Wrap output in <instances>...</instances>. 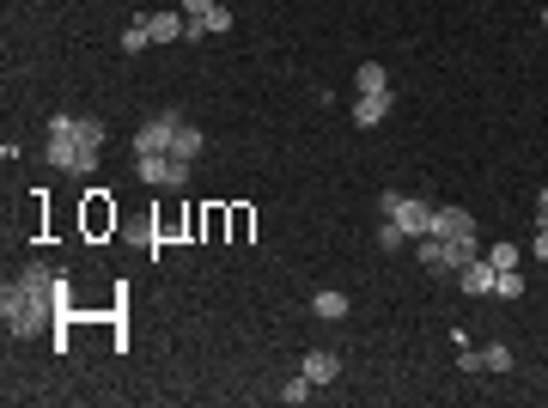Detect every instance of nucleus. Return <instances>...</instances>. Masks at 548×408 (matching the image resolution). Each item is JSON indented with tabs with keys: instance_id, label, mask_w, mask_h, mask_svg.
<instances>
[{
	"instance_id": "nucleus-18",
	"label": "nucleus",
	"mask_w": 548,
	"mask_h": 408,
	"mask_svg": "<svg viewBox=\"0 0 548 408\" xmlns=\"http://www.w3.org/2000/svg\"><path fill=\"white\" fill-rule=\"evenodd\" d=\"M403 244H409L403 220H384V226H378V250H403Z\"/></svg>"
},
{
	"instance_id": "nucleus-21",
	"label": "nucleus",
	"mask_w": 548,
	"mask_h": 408,
	"mask_svg": "<svg viewBox=\"0 0 548 408\" xmlns=\"http://www.w3.org/2000/svg\"><path fill=\"white\" fill-rule=\"evenodd\" d=\"M530 256L548 269V220H536V238H530Z\"/></svg>"
},
{
	"instance_id": "nucleus-20",
	"label": "nucleus",
	"mask_w": 548,
	"mask_h": 408,
	"mask_svg": "<svg viewBox=\"0 0 548 408\" xmlns=\"http://www.w3.org/2000/svg\"><path fill=\"white\" fill-rule=\"evenodd\" d=\"M457 372H463V378H476V372H487V366H481V347H469V341H463V347H457Z\"/></svg>"
},
{
	"instance_id": "nucleus-23",
	"label": "nucleus",
	"mask_w": 548,
	"mask_h": 408,
	"mask_svg": "<svg viewBox=\"0 0 548 408\" xmlns=\"http://www.w3.org/2000/svg\"><path fill=\"white\" fill-rule=\"evenodd\" d=\"M536 220H548V183L536 189Z\"/></svg>"
},
{
	"instance_id": "nucleus-16",
	"label": "nucleus",
	"mask_w": 548,
	"mask_h": 408,
	"mask_svg": "<svg viewBox=\"0 0 548 408\" xmlns=\"http://www.w3.org/2000/svg\"><path fill=\"white\" fill-rule=\"evenodd\" d=\"M140 49H153V37H146V19H129V31H122V55H140Z\"/></svg>"
},
{
	"instance_id": "nucleus-5",
	"label": "nucleus",
	"mask_w": 548,
	"mask_h": 408,
	"mask_svg": "<svg viewBox=\"0 0 548 408\" xmlns=\"http://www.w3.org/2000/svg\"><path fill=\"white\" fill-rule=\"evenodd\" d=\"M299 372H305L311 384H336V378H342V354H336V347H311Z\"/></svg>"
},
{
	"instance_id": "nucleus-4",
	"label": "nucleus",
	"mask_w": 548,
	"mask_h": 408,
	"mask_svg": "<svg viewBox=\"0 0 548 408\" xmlns=\"http://www.w3.org/2000/svg\"><path fill=\"white\" fill-rule=\"evenodd\" d=\"M457 287H463L469 299H494V262H487V256L463 262V269H457Z\"/></svg>"
},
{
	"instance_id": "nucleus-13",
	"label": "nucleus",
	"mask_w": 548,
	"mask_h": 408,
	"mask_svg": "<svg viewBox=\"0 0 548 408\" xmlns=\"http://www.w3.org/2000/svg\"><path fill=\"white\" fill-rule=\"evenodd\" d=\"M311 396H317V384H311L305 372H299V378H286V384H280V403H286V408H299V403H311Z\"/></svg>"
},
{
	"instance_id": "nucleus-24",
	"label": "nucleus",
	"mask_w": 548,
	"mask_h": 408,
	"mask_svg": "<svg viewBox=\"0 0 548 408\" xmlns=\"http://www.w3.org/2000/svg\"><path fill=\"white\" fill-rule=\"evenodd\" d=\"M543 31H548V6H543Z\"/></svg>"
},
{
	"instance_id": "nucleus-15",
	"label": "nucleus",
	"mask_w": 548,
	"mask_h": 408,
	"mask_svg": "<svg viewBox=\"0 0 548 408\" xmlns=\"http://www.w3.org/2000/svg\"><path fill=\"white\" fill-rule=\"evenodd\" d=\"M414 244H420V262H427V269L445 274V238H433V232H427V238H414Z\"/></svg>"
},
{
	"instance_id": "nucleus-14",
	"label": "nucleus",
	"mask_w": 548,
	"mask_h": 408,
	"mask_svg": "<svg viewBox=\"0 0 548 408\" xmlns=\"http://www.w3.org/2000/svg\"><path fill=\"white\" fill-rule=\"evenodd\" d=\"M494 299H524V274L518 269H494Z\"/></svg>"
},
{
	"instance_id": "nucleus-8",
	"label": "nucleus",
	"mask_w": 548,
	"mask_h": 408,
	"mask_svg": "<svg viewBox=\"0 0 548 408\" xmlns=\"http://www.w3.org/2000/svg\"><path fill=\"white\" fill-rule=\"evenodd\" d=\"M384 116H390V92H372V98L360 92V98H353V129H378Z\"/></svg>"
},
{
	"instance_id": "nucleus-1",
	"label": "nucleus",
	"mask_w": 548,
	"mask_h": 408,
	"mask_svg": "<svg viewBox=\"0 0 548 408\" xmlns=\"http://www.w3.org/2000/svg\"><path fill=\"white\" fill-rule=\"evenodd\" d=\"M55 305H62V274L49 262H25L19 280H6V293H0L6 336H19V341L43 336V323H55Z\"/></svg>"
},
{
	"instance_id": "nucleus-22",
	"label": "nucleus",
	"mask_w": 548,
	"mask_h": 408,
	"mask_svg": "<svg viewBox=\"0 0 548 408\" xmlns=\"http://www.w3.org/2000/svg\"><path fill=\"white\" fill-rule=\"evenodd\" d=\"M207 6H213V0H183V12H189V19H202Z\"/></svg>"
},
{
	"instance_id": "nucleus-2",
	"label": "nucleus",
	"mask_w": 548,
	"mask_h": 408,
	"mask_svg": "<svg viewBox=\"0 0 548 408\" xmlns=\"http://www.w3.org/2000/svg\"><path fill=\"white\" fill-rule=\"evenodd\" d=\"M177 129H183V110H159V116H146L140 135H135V159H140V153H171Z\"/></svg>"
},
{
	"instance_id": "nucleus-17",
	"label": "nucleus",
	"mask_w": 548,
	"mask_h": 408,
	"mask_svg": "<svg viewBox=\"0 0 548 408\" xmlns=\"http://www.w3.org/2000/svg\"><path fill=\"white\" fill-rule=\"evenodd\" d=\"M481 366H487V372H512V347H506V341L481 347Z\"/></svg>"
},
{
	"instance_id": "nucleus-12",
	"label": "nucleus",
	"mask_w": 548,
	"mask_h": 408,
	"mask_svg": "<svg viewBox=\"0 0 548 408\" xmlns=\"http://www.w3.org/2000/svg\"><path fill=\"white\" fill-rule=\"evenodd\" d=\"M311 311H317L323 323H342V317H347V293H317V299H311Z\"/></svg>"
},
{
	"instance_id": "nucleus-9",
	"label": "nucleus",
	"mask_w": 548,
	"mask_h": 408,
	"mask_svg": "<svg viewBox=\"0 0 548 408\" xmlns=\"http://www.w3.org/2000/svg\"><path fill=\"white\" fill-rule=\"evenodd\" d=\"M353 92H366V98H372V92H390L384 62H360V68H353Z\"/></svg>"
},
{
	"instance_id": "nucleus-11",
	"label": "nucleus",
	"mask_w": 548,
	"mask_h": 408,
	"mask_svg": "<svg viewBox=\"0 0 548 408\" xmlns=\"http://www.w3.org/2000/svg\"><path fill=\"white\" fill-rule=\"evenodd\" d=\"M202 146H207V135L195 129V122H183L177 140H171V153H177V159H189V165H195V153H202Z\"/></svg>"
},
{
	"instance_id": "nucleus-6",
	"label": "nucleus",
	"mask_w": 548,
	"mask_h": 408,
	"mask_svg": "<svg viewBox=\"0 0 548 408\" xmlns=\"http://www.w3.org/2000/svg\"><path fill=\"white\" fill-rule=\"evenodd\" d=\"M146 19V37H153V49L159 43H177V37L189 31V12H140Z\"/></svg>"
},
{
	"instance_id": "nucleus-19",
	"label": "nucleus",
	"mask_w": 548,
	"mask_h": 408,
	"mask_svg": "<svg viewBox=\"0 0 548 408\" xmlns=\"http://www.w3.org/2000/svg\"><path fill=\"white\" fill-rule=\"evenodd\" d=\"M481 256H487L494 269H518V244H487Z\"/></svg>"
},
{
	"instance_id": "nucleus-7",
	"label": "nucleus",
	"mask_w": 548,
	"mask_h": 408,
	"mask_svg": "<svg viewBox=\"0 0 548 408\" xmlns=\"http://www.w3.org/2000/svg\"><path fill=\"white\" fill-rule=\"evenodd\" d=\"M104 140H110L104 116H79V146H86V171H98V159H104Z\"/></svg>"
},
{
	"instance_id": "nucleus-3",
	"label": "nucleus",
	"mask_w": 548,
	"mask_h": 408,
	"mask_svg": "<svg viewBox=\"0 0 548 408\" xmlns=\"http://www.w3.org/2000/svg\"><path fill=\"white\" fill-rule=\"evenodd\" d=\"M433 238H476V213L469 207H433Z\"/></svg>"
},
{
	"instance_id": "nucleus-10",
	"label": "nucleus",
	"mask_w": 548,
	"mask_h": 408,
	"mask_svg": "<svg viewBox=\"0 0 548 408\" xmlns=\"http://www.w3.org/2000/svg\"><path fill=\"white\" fill-rule=\"evenodd\" d=\"M476 256H481L476 238H445V274H457L463 262H476Z\"/></svg>"
}]
</instances>
